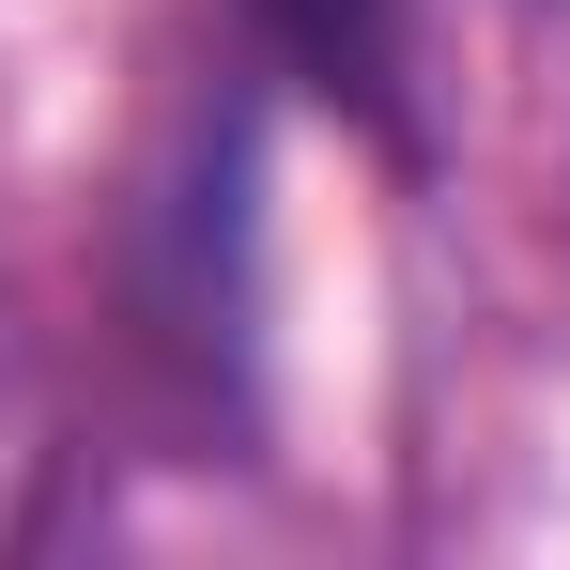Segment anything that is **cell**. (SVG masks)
<instances>
[{"instance_id": "6da1fadb", "label": "cell", "mask_w": 570, "mask_h": 570, "mask_svg": "<svg viewBox=\"0 0 570 570\" xmlns=\"http://www.w3.org/2000/svg\"><path fill=\"white\" fill-rule=\"evenodd\" d=\"M247 16L278 31V47L324 78V94L385 108V78H401V0H247Z\"/></svg>"}]
</instances>
